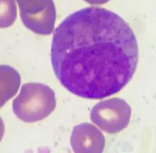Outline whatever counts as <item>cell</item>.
<instances>
[{"label": "cell", "mask_w": 156, "mask_h": 153, "mask_svg": "<svg viewBox=\"0 0 156 153\" xmlns=\"http://www.w3.org/2000/svg\"><path fill=\"white\" fill-rule=\"evenodd\" d=\"M85 2L90 5H103L109 1V0H84Z\"/></svg>", "instance_id": "ba28073f"}, {"label": "cell", "mask_w": 156, "mask_h": 153, "mask_svg": "<svg viewBox=\"0 0 156 153\" xmlns=\"http://www.w3.org/2000/svg\"><path fill=\"white\" fill-rule=\"evenodd\" d=\"M55 107V92L50 87L41 83L25 84L12 103L15 115L25 123L45 119Z\"/></svg>", "instance_id": "7a4b0ae2"}, {"label": "cell", "mask_w": 156, "mask_h": 153, "mask_svg": "<svg viewBox=\"0 0 156 153\" xmlns=\"http://www.w3.org/2000/svg\"><path fill=\"white\" fill-rule=\"evenodd\" d=\"M138 62L133 30L106 9L74 12L54 34V72L61 85L78 97L100 100L119 93L133 78Z\"/></svg>", "instance_id": "6da1fadb"}, {"label": "cell", "mask_w": 156, "mask_h": 153, "mask_svg": "<svg viewBox=\"0 0 156 153\" xmlns=\"http://www.w3.org/2000/svg\"><path fill=\"white\" fill-rule=\"evenodd\" d=\"M4 133H5V124H4L2 118L0 117V142L2 140V137H3Z\"/></svg>", "instance_id": "9c48e42d"}, {"label": "cell", "mask_w": 156, "mask_h": 153, "mask_svg": "<svg viewBox=\"0 0 156 153\" xmlns=\"http://www.w3.org/2000/svg\"><path fill=\"white\" fill-rule=\"evenodd\" d=\"M131 107L120 98L102 100L92 108L91 121L109 134L121 132L128 126L131 118Z\"/></svg>", "instance_id": "3957f363"}, {"label": "cell", "mask_w": 156, "mask_h": 153, "mask_svg": "<svg viewBox=\"0 0 156 153\" xmlns=\"http://www.w3.org/2000/svg\"><path fill=\"white\" fill-rule=\"evenodd\" d=\"M21 76L9 65H0V108L12 98L19 89Z\"/></svg>", "instance_id": "8992f818"}, {"label": "cell", "mask_w": 156, "mask_h": 153, "mask_svg": "<svg viewBox=\"0 0 156 153\" xmlns=\"http://www.w3.org/2000/svg\"><path fill=\"white\" fill-rule=\"evenodd\" d=\"M17 18L15 0H0V28L12 26Z\"/></svg>", "instance_id": "52a82bcc"}, {"label": "cell", "mask_w": 156, "mask_h": 153, "mask_svg": "<svg viewBox=\"0 0 156 153\" xmlns=\"http://www.w3.org/2000/svg\"><path fill=\"white\" fill-rule=\"evenodd\" d=\"M23 25L32 32L48 35L54 31L56 9L53 0H16Z\"/></svg>", "instance_id": "277c9868"}, {"label": "cell", "mask_w": 156, "mask_h": 153, "mask_svg": "<svg viewBox=\"0 0 156 153\" xmlns=\"http://www.w3.org/2000/svg\"><path fill=\"white\" fill-rule=\"evenodd\" d=\"M70 144L74 152L100 153L105 147V137L95 126L85 123L73 127Z\"/></svg>", "instance_id": "5b68a950"}]
</instances>
